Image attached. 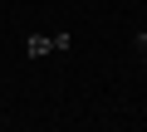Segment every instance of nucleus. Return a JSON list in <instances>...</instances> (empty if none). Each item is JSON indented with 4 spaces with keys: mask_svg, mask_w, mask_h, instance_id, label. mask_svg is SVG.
<instances>
[{
    "mask_svg": "<svg viewBox=\"0 0 147 132\" xmlns=\"http://www.w3.org/2000/svg\"><path fill=\"white\" fill-rule=\"evenodd\" d=\"M69 44H74L69 34H30V39H25V54H30V59H44V54L69 49Z\"/></svg>",
    "mask_w": 147,
    "mask_h": 132,
    "instance_id": "nucleus-1",
    "label": "nucleus"
},
{
    "mask_svg": "<svg viewBox=\"0 0 147 132\" xmlns=\"http://www.w3.org/2000/svg\"><path fill=\"white\" fill-rule=\"evenodd\" d=\"M142 59H147V54H142Z\"/></svg>",
    "mask_w": 147,
    "mask_h": 132,
    "instance_id": "nucleus-2",
    "label": "nucleus"
}]
</instances>
